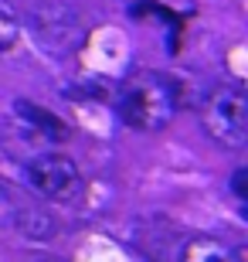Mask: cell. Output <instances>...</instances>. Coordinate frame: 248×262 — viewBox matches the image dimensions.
Returning <instances> with one entry per match:
<instances>
[{
    "label": "cell",
    "instance_id": "cell-3",
    "mask_svg": "<svg viewBox=\"0 0 248 262\" xmlns=\"http://www.w3.org/2000/svg\"><path fill=\"white\" fill-rule=\"evenodd\" d=\"M28 184L48 201H75L82 191V170L61 150H41L28 160Z\"/></svg>",
    "mask_w": 248,
    "mask_h": 262
},
{
    "label": "cell",
    "instance_id": "cell-5",
    "mask_svg": "<svg viewBox=\"0 0 248 262\" xmlns=\"http://www.w3.org/2000/svg\"><path fill=\"white\" fill-rule=\"evenodd\" d=\"M181 262H245V249H228L214 235H194L184 245Z\"/></svg>",
    "mask_w": 248,
    "mask_h": 262
},
{
    "label": "cell",
    "instance_id": "cell-10",
    "mask_svg": "<svg viewBox=\"0 0 248 262\" xmlns=\"http://www.w3.org/2000/svg\"><path fill=\"white\" fill-rule=\"evenodd\" d=\"M38 262H65V259H38Z\"/></svg>",
    "mask_w": 248,
    "mask_h": 262
},
{
    "label": "cell",
    "instance_id": "cell-9",
    "mask_svg": "<svg viewBox=\"0 0 248 262\" xmlns=\"http://www.w3.org/2000/svg\"><path fill=\"white\" fill-rule=\"evenodd\" d=\"M231 187H235V198H238V201H245V198H248V170H245V167H238V170H235Z\"/></svg>",
    "mask_w": 248,
    "mask_h": 262
},
{
    "label": "cell",
    "instance_id": "cell-2",
    "mask_svg": "<svg viewBox=\"0 0 248 262\" xmlns=\"http://www.w3.org/2000/svg\"><path fill=\"white\" fill-rule=\"evenodd\" d=\"M200 123L218 146H248V96L241 85H218L200 109Z\"/></svg>",
    "mask_w": 248,
    "mask_h": 262
},
{
    "label": "cell",
    "instance_id": "cell-8",
    "mask_svg": "<svg viewBox=\"0 0 248 262\" xmlns=\"http://www.w3.org/2000/svg\"><path fill=\"white\" fill-rule=\"evenodd\" d=\"M14 211H17V201H14V194H10L7 187L0 184V232L14 225Z\"/></svg>",
    "mask_w": 248,
    "mask_h": 262
},
{
    "label": "cell",
    "instance_id": "cell-1",
    "mask_svg": "<svg viewBox=\"0 0 248 262\" xmlns=\"http://www.w3.org/2000/svg\"><path fill=\"white\" fill-rule=\"evenodd\" d=\"M181 109V89L163 72H133L116 89V113L129 129L156 133L177 116Z\"/></svg>",
    "mask_w": 248,
    "mask_h": 262
},
{
    "label": "cell",
    "instance_id": "cell-6",
    "mask_svg": "<svg viewBox=\"0 0 248 262\" xmlns=\"http://www.w3.org/2000/svg\"><path fill=\"white\" fill-rule=\"evenodd\" d=\"M10 228H17V232L28 235V238H51V235L58 232L55 218H51L48 211H41V208H24V204H17Z\"/></svg>",
    "mask_w": 248,
    "mask_h": 262
},
{
    "label": "cell",
    "instance_id": "cell-7",
    "mask_svg": "<svg viewBox=\"0 0 248 262\" xmlns=\"http://www.w3.org/2000/svg\"><path fill=\"white\" fill-rule=\"evenodd\" d=\"M20 41V17L10 0H0V51H10Z\"/></svg>",
    "mask_w": 248,
    "mask_h": 262
},
{
    "label": "cell",
    "instance_id": "cell-4",
    "mask_svg": "<svg viewBox=\"0 0 248 262\" xmlns=\"http://www.w3.org/2000/svg\"><path fill=\"white\" fill-rule=\"evenodd\" d=\"M31 31H34V38L48 51H55V55L72 51L78 41H82L78 14L65 0H38V4L31 7Z\"/></svg>",
    "mask_w": 248,
    "mask_h": 262
}]
</instances>
